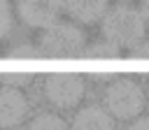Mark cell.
<instances>
[{"label":"cell","mask_w":149,"mask_h":130,"mask_svg":"<svg viewBox=\"0 0 149 130\" xmlns=\"http://www.w3.org/2000/svg\"><path fill=\"white\" fill-rule=\"evenodd\" d=\"M147 23L140 9L130 5H116L102 14V35L114 46H135L144 39Z\"/></svg>","instance_id":"cell-1"},{"label":"cell","mask_w":149,"mask_h":130,"mask_svg":"<svg viewBox=\"0 0 149 130\" xmlns=\"http://www.w3.org/2000/svg\"><path fill=\"white\" fill-rule=\"evenodd\" d=\"M84 46H86V37L72 23L54 21L51 26L44 28V32L40 37V56H49V58L79 56Z\"/></svg>","instance_id":"cell-2"},{"label":"cell","mask_w":149,"mask_h":130,"mask_svg":"<svg viewBox=\"0 0 149 130\" xmlns=\"http://www.w3.org/2000/svg\"><path fill=\"white\" fill-rule=\"evenodd\" d=\"M105 104H107L112 116H116V118H133L144 107V93H142V88L135 81L119 79V81L109 84V88L105 93Z\"/></svg>","instance_id":"cell-3"},{"label":"cell","mask_w":149,"mask_h":130,"mask_svg":"<svg viewBox=\"0 0 149 130\" xmlns=\"http://www.w3.org/2000/svg\"><path fill=\"white\" fill-rule=\"evenodd\" d=\"M84 95V81L72 72H56L47 79V98L56 107H72Z\"/></svg>","instance_id":"cell-4"},{"label":"cell","mask_w":149,"mask_h":130,"mask_svg":"<svg viewBox=\"0 0 149 130\" xmlns=\"http://www.w3.org/2000/svg\"><path fill=\"white\" fill-rule=\"evenodd\" d=\"M16 9L26 26L47 28L58 19L63 9V0H16Z\"/></svg>","instance_id":"cell-5"},{"label":"cell","mask_w":149,"mask_h":130,"mask_svg":"<svg viewBox=\"0 0 149 130\" xmlns=\"http://www.w3.org/2000/svg\"><path fill=\"white\" fill-rule=\"evenodd\" d=\"M28 111V100L19 88H0V128H12L23 121Z\"/></svg>","instance_id":"cell-6"},{"label":"cell","mask_w":149,"mask_h":130,"mask_svg":"<svg viewBox=\"0 0 149 130\" xmlns=\"http://www.w3.org/2000/svg\"><path fill=\"white\" fill-rule=\"evenodd\" d=\"M109 0H63V7L68 14L81 23H93L102 19V14L109 9Z\"/></svg>","instance_id":"cell-7"},{"label":"cell","mask_w":149,"mask_h":130,"mask_svg":"<svg viewBox=\"0 0 149 130\" xmlns=\"http://www.w3.org/2000/svg\"><path fill=\"white\" fill-rule=\"evenodd\" d=\"M74 130H112V116L100 107H86L74 116Z\"/></svg>","instance_id":"cell-8"},{"label":"cell","mask_w":149,"mask_h":130,"mask_svg":"<svg viewBox=\"0 0 149 130\" xmlns=\"http://www.w3.org/2000/svg\"><path fill=\"white\" fill-rule=\"evenodd\" d=\"M79 56L95 58V60H112V58H119V46H114L112 42L102 39V42H93L91 46H84Z\"/></svg>","instance_id":"cell-9"},{"label":"cell","mask_w":149,"mask_h":130,"mask_svg":"<svg viewBox=\"0 0 149 130\" xmlns=\"http://www.w3.org/2000/svg\"><path fill=\"white\" fill-rule=\"evenodd\" d=\"M28 130H68V125H65V121L58 118L56 114H40V116L30 123Z\"/></svg>","instance_id":"cell-10"},{"label":"cell","mask_w":149,"mask_h":130,"mask_svg":"<svg viewBox=\"0 0 149 130\" xmlns=\"http://www.w3.org/2000/svg\"><path fill=\"white\" fill-rule=\"evenodd\" d=\"M30 79H33L30 72H2L0 74V81L7 84V86H12V88H19V86L28 84Z\"/></svg>","instance_id":"cell-11"},{"label":"cell","mask_w":149,"mask_h":130,"mask_svg":"<svg viewBox=\"0 0 149 130\" xmlns=\"http://www.w3.org/2000/svg\"><path fill=\"white\" fill-rule=\"evenodd\" d=\"M9 58H37L40 56V49L35 46V44H16V46H12L9 49V53H7Z\"/></svg>","instance_id":"cell-12"},{"label":"cell","mask_w":149,"mask_h":130,"mask_svg":"<svg viewBox=\"0 0 149 130\" xmlns=\"http://www.w3.org/2000/svg\"><path fill=\"white\" fill-rule=\"evenodd\" d=\"M12 28V7L7 0H0V37H5Z\"/></svg>","instance_id":"cell-13"},{"label":"cell","mask_w":149,"mask_h":130,"mask_svg":"<svg viewBox=\"0 0 149 130\" xmlns=\"http://www.w3.org/2000/svg\"><path fill=\"white\" fill-rule=\"evenodd\" d=\"M130 58H137V60H149V39H140V42L130 49Z\"/></svg>","instance_id":"cell-14"},{"label":"cell","mask_w":149,"mask_h":130,"mask_svg":"<svg viewBox=\"0 0 149 130\" xmlns=\"http://www.w3.org/2000/svg\"><path fill=\"white\" fill-rule=\"evenodd\" d=\"M128 130H149V118H137Z\"/></svg>","instance_id":"cell-15"},{"label":"cell","mask_w":149,"mask_h":130,"mask_svg":"<svg viewBox=\"0 0 149 130\" xmlns=\"http://www.w3.org/2000/svg\"><path fill=\"white\" fill-rule=\"evenodd\" d=\"M140 14H142L144 23H149V0H142V5H140Z\"/></svg>","instance_id":"cell-16"},{"label":"cell","mask_w":149,"mask_h":130,"mask_svg":"<svg viewBox=\"0 0 149 130\" xmlns=\"http://www.w3.org/2000/svg\"><path fill=\"white\" fill-rule=\"evenodd\" d=\"M93 77H95V79H109L112 74H109V72H93Z\"/></svg>","instance_id":"cell-17"}]
</instances>
